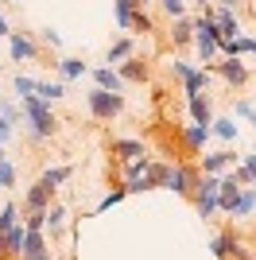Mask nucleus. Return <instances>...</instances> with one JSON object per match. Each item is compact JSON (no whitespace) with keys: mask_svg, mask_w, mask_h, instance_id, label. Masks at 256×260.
Segmentation results:
<instances>
[{"mask_svg":"<svg viewBox=\"0 0 256 260\" xmlns=\"http://www.w3.org/2000/svg\"><path fill=\"white\" fill-rule=\"evenodd\" d=\"M20 113L27 117V132H31V140H51V136H58V124L62 120L54 117V109L47 105V101H39L31 93V98H20Z\"/></svg>","mask_w":256,"mask_h":260,"instance_id":"nucleus-1","label":"nucleus"},{"mask_svg":"<svg viewBox=\"0 0 256 260\" xmlns=\"http://www.w3.org/2000/svg\"><path fill=\"white\" fill-rule=\"evenodd\" d=\"M85 109H89V117H93V120L109 124V120H117L120 113H124V93H113V89L93 86L89 93H85Z\"/></svg>","mask_w":256,"mask_h":260,"instance_id":"nucleus-2","label":"nucleus"},{"mask_svg":"<svg viewBox=\"0 0 256 260\" xmlns=\"http://www.w3.org/2000/svg\"><path fill=\"white\" fill-rule=\"evenodd\" d=\"M190 23H194V39H190V43H194V51H198V62L210 66L213 58H221V54H217V39H221V31H217V23H213L206 12H202V16H194Z\"/></svg>","mask_w":256,"mask_h":260,"instance_id":"nucleus-3","label":"nucleus"},{"mask_svg":"<svg viewBox=\"0 0 256 260\" xmlns=\"http://www.w3.org/2000/svg\"><path fill=\"white\" fill-rule=\"evenodd\" d=\"M210 252H213V260H252L248 249H245V237L237 233V225L217 229L213 241H210Z\"/></svg>","mask_w":256,"mask_h":260,"instance_id":"nucleus-4","label":"nucleus"},{"mask_svg":"<svg viewBox=\"0 0 256 260\" xmlns=\"http://www.w3.org/2000/svg\"><path fill=\"white\" fill-rule=\"evenodd\" d=\"M198 167H194L190 159H175L171 163V171H167V183H163V190H171V194H179V198H190L194 194V183H198Z\"/></svg>","mask_w":256,"mask_h":260,"instance_id":"nucleus-5","label":"nucleus"},{"mask_svg":"<svg viewBox=\"0 0 256 260\" xmlns=\"http://www.w3.org/2000/svg\"><path fill=\"white\" fill-rule=\"evenodd\" d=\"M206 70H210V74H217L229 89H245V86H248V78H252L248 62H241V58H213Z\"/></svg>","mask_w":256,"mask_h":260,"instance_id":"nucleus-6","label":"nucleus"},{"mask_svg":"<svg viewBox=\"0 0 256 260\" xmlns=\"http://www.w3.org/2000/svg\"><path fill=\"white\" fill-rule=\"evenodd\" d=\"M4 43H8V58L12 62H35V58L43 54L39 39H35L31 31H16V27H12V35L4 39Z\"/></svg>","mask_w":256,"mask_h":260,"instance_id":"nucleus-7","label":"nucleus"},{"mask_svg":"<svg viewBox=\"0 0 256 260\" xmlns=\"http://www.w3.org/2000/svg\"><path fill=\"white\" fill-rule=\"evenodd\" d=\"M113 70L120 74V82H124V86H144V82L151 78V66H148V58H140V54L124 58V62H120V66H113Z\"/></svg>","mask_w":256,"mask_h":260,"instance_id":"nucleus-8","label":"nucleus"},{"mask_svg":"<svg viewBox=\"0 0 256 260\" xmlns=\"http://www.w3.org/2000/svg\"><path fill=\"white\" fill-rule=\"evenodd\" d=\"M179 140H182V152L186 155H198V152H206V144H210V124H182L179 128Z\"/></svg>","mask_w":256,"mask_h":260,"instance_id":"nucleus-9","label":"nucleus"},{"mask_svg":"<svg viewBox=\"0 0 256 260\" xmlns=\"http://www.w3.org/2000/svg\"><path fill=\"white\" fill-rule=\"evenodd\" d=\"M20 260H51V241H47V233L27 229V233H23V245H20Z\"/></svg>","mask_w":256,"mask_h":260,"instance_id":"nucleus-10","label":"nucleus"},{"mask_svg":"<svg viewBox=\"0 0 256 260\" xmlns=\"http://www.w3.org/2000/svg\"><path fill=\"white\" fill-rule=\"evenodd\" d=\"M229 167H237V152H206L198 159V171L202 175H225Z\"/></svg>","mask_w":256,"mask_h":260,"instance_id":"nucleus-11","label":"nucleus"},{"mask_svg":"<svg viewBox=\"0 0 256 260\" xmlns=\"http://www.w3.org/2000/svg\"><path fill=\"white\" fill-rule=\"evenodd\" d=\"M54 202V186H47L43 179H35L27 190H23V210H47Z\"/></svg>","mask_w":256,"mask_h":260,"instance_id":"nucleus-12","label":"nucleus"},{"mask_svg":"<svg viewBox=\"0 0 256 260\" xmlns=\"http://www.w3.org/2000/svg\"><path fill=\"white\" fill-rule=\"evenodd\" d=\"M210 70H206V66H190V70H186V74H182V98H190V93H206V89H210Z\"/></svg>","mask_w":256,"mask_h":260,"instance_id":"nucleus-13","label":"nucleus"},{"mask_svg":"<svg viewBox=\"0 0 256 260\" xmlns=\"http://www.w3.org/2000/svg\"><path fill=\"white\" fill-rule=\"evenodd\" d=\"M109 152L117 155L120 163H132L136 155H148V148H144V140H136V136H120V140H113Z\"/></svg>","mask_w":256,"mask_h":260,"instance_id":"nucleus-14","label":"nucleus"},{"mask_svg":"<svg viewBox=\"0 0 256 260\" xmlns=\"http://www.w3.org/2000/svg\"><path fill=\"white\" fill-rule=\"evenodd\" d=\"M256 214V190L252 186H241L233 198V206H229V217H237V221H245V217Z\"/></svg>","mask_w":256,"mask_h":260,"instance_id":"nucleus-15","label":"nucleus"},{"mask_svg":"<svg viewBox=\"0 0 256 260\" xmlns=\"http://www.w3.org/2000/svg\"><path fill=\"white\" fill-rule=\"evenodd\" d=\"M186 113H190L194 124H210L213 120V101L206 98V93H190V98H186Z\"/></svg>","mask_w":256,"mask_h":260,"instance_id":"nucleus-16","label":"nucleus"},{"mask_svg":"<svg viewBox=\"0 0 256 260\" xmlns=\"http://www.w3.org/2000/svg\"><path fill=\"white\" fill-rule=\"evenodd\" d=\"M35 98L39 101H47V105H54V101H62L66 98V82L62 78H39V82H35Z\"/></svg>","mask_w":256,"mask_h":260,"instance_id":"nucleus-17","label":"nucleus"},{"mask_svg":"<svg viewBox=\"0 0 256 260\" xmlns=\"http://www.w3.org/2000/svg\"><path fill=\"white\" fill-rule=\"evenodd\" d=\"M54 70L62 74V82H78V78L89 74V66H85L82 58H74V54H62V58H54Z\"/></svg>","mask_w":256,"mask_h":260,"instance_id":"nucleus-18","label":"nucleus"},{"mask_svg":"<svg viewBox=\"0 0 256 260\" xmlns=\"http://www.w3.org/2000/svg\"><path fill=\"white\" fill-rule=\"evenodd\" d=\"M167 39L175 47H190V39H194V23H190V16H179V20H171V31H167Z\"/></svg>","mask_w":256,"mask_h":260,"instance_id":"nucleus-19","label":"nucleus"},{"mask_svg":"<svg viewBox=\"0 0 256 260\" xmlns=\"http://www.w3.org/2000/svg\"><path fill=\"white\" fill-rule=\"evenodd\" d=\"M89 78H93V86H101V89L124 93V82H120V74L113 70V66H97V70H89Z\"/></svg>","mask_w":256,"mask_h":260,"instance_id":"nucleus-20","label":"nucleus"},{"mask_svg":"<svg viewBox=\"0 0 256 260\" xmlns=\"http://www.w3.org/2000/svg\"><path fill=\"white\" fill-rule=\"evenodd\" d=\"M66 217H70V210H66L62 202H51V206H47V225H43V233L58 237V233L66 229Z\"/></svg>","mask_w":256,"mask_h":260,"instance_id":"nucleus-21","label":"nucleus"},{"mask_svg":"<svg viewBox=\"0 0 256 260\" xmlns=\"http://www.w3.org/2000/svg\"><path fill=\"white\" fill-rule=\"evenodd\" d=\"M210 136H217V140H225V144H237L241 128H237L233 117H213V120H210Z\"/></svg>","mask_w":256,"mask_h":260,"instance_id":"nucleus-22","label":"nucleus"},{"mask_svg":"<svg viewBox=\"0 0 256 260\" xmlns=\"http://www.w3.org/2000/svg\"><path fill=\"white\" fill-rule=\"evenodd\" d=\"M39 179H43L47 186H54V190H58L62 183H70V179H74V163H58V167H47Z\"/></svg>","mask_w":256,"mask_h":260,"instance_id":"nucleus-23","label":"nucleus"},{"mask_svg":"<svg viewBox=\"0 0 256 260\" xmlns=\"http://www.w3.org/2000/svg\"><path fill=\"white\" fill-rule=\"evenodd\" d=\"M132 54H136V39H117V43L105 51V62L109 66H120L124 58H132Z\"/></svg>","mask_w":256,"mask_h":260,"instance_id":"nucleus-24","label":"nucleus"},{"mask_svg":"<svg viewBox=\"0 0 256 260\" xmlns=\"http://www.w3.org/2000/svg\"><path fill=\"white\" fill-rule=\"evenodd\" d=\"M128 31H140V35H151V31H155V20L148 16V8H136V12H132V23H128Z\"/></svg>","mask_w":256,"mask_h":260,"instance_id":"nucleus-25","label":"nucleus"},{"mask_svg":"<svg viewBox=\"0 0 256 260\" xmlns=\"http://www.w3.org/2000/svg\"><path fill=\"white\" fill-rule=\"evenodd\" d=\"M16 183H20V167L4 155V159H0V190H8V186H16Z\"/></svg>","mask_w":256,"mask_h":260,"instance_id":"nucleus-26","label":"nucleus"},{"mask_svg":"<svg viewBox=\"0 0 256 260\" xmlns=\"http://www.w3.org/2000/svg\"><path fill=\"white\" fill-rule=\"evenodd\" d=\"M35 82H39V78H31V74H16V78H12L16 101H20V98H31V93H35Z\"/></svg>","mask_w":256,"mask_h":260,"instance_id":"nucleus-27","label":"nucleus"},{"mask_svg":"<svg viewBox=\"0 0 256 260\" xmlns=\"http://www.w3.org/2000/svg\"><path fill=\"white\" fill-rule=\"evenodd\" d=\"M124 198H128V186H124V183H120V186H117V190H109V194H105V198H101V202H97V214H105V210H113V206H120V202H124Z\"/></svg>","mask_w":256,"mask_h":260,"instance_id":"nucleus-28","label":"nucleus"},{"mask_svg":"<svg viewBox=\"0 0 256 260\" xmlns=\"http://www.w3.org/2000/svg\"><path fill=\"white\" fill-rule=\"evenodd\" d=\"M148 159H151V155H136L132 163H124V183H136L140 175L148 171Z\"/></svg>","mask_w":256,"mask_h":260,"instance_id":"nucleus-29","label":"nucleus"},{"mask_svg":"<svg viewBox=\"0 0 256 260\" xmlns=\"http://www.w3.org/2000/svg\"><path fill=\"white\" fill-rule=\"evenodd\" d=\"M35 39H39V47H51V51H58V47H62V35H58V27H51V23H47V27H39V35H35Z\"/></svg>","mask_w":256,"mask_h":260,"instance_id":"nucleus-30","label":"nucleus"},{"mask_svg":"<svg viewBox=\"0 0 256 260\" xmlns=\"http://www.w3.org/2000/svg\"><path fill=\"white\" fill-rule=\"evenodd\" d=\"M16 221H20V206H16V202H4V206H0V233L12 229Z\"/></svg>","mask_w":256,"mask_h":260,"instance_id":"nucleus-31","label":"nucleus"},{"mask_svg":"<svg viewBox=\"0 0 256 260\" xmlns=\"http://www.w3.org/2000/svg\"><path fill=\"white\" fill-rule=\"evenodd\" d=\"M194 210H198L202 221H210V217L217 214V194H213V198H194Z\"/></svg>","mask_w":256,"mask_h":260,"instance_id":"nucleus-32","label":"nucleus"},{"mask_svg":"<svg viewBox=\"0 0 256 260\" xmlns=\"http://www.w3.org/2000/svg\"><path fill=\"white\" fill-rule=\"evenodd\" d=\"M159 8L167 20H179V16H186V0H159Z\"/></svg>","mask_w":256,"mask_h":260,"instance_id":"nucleus-33","label":"nucleus"},{"mask_svg":"<svg viewBox=\"0 0 256 260\" xmlns=\"http://www.w3.org/2000/svg\"><path fill=\"white\" fill-rule=\"evenodd\" d=\"M43 225H47V210H27V217H23V229H35V233H43Z\"/></svg>","mask_w":256,"mask_h":260,"instance_id":"nucleus-34","label":"nucleus"},{"mask_svg":"<svg viewBox=\"0 0 256 260\" xmlns=\"http://www.w3.org/2000/svg\"><path fill=\"white\" fill-rule=\"evenodd\" d=\"M0 117L8 124H20V101H0Z\"/></svg>","mask_w":256,"mask_h":260,"instance_id":"nucleus-35","label":"nucleus"},{"mask_svg":"<svg viewBox=\"0 0 256 260\" xmlns=\"http://www.w3.org/2000/svg\"><path fill=\"white\" fill-rule=\"evenodd\" d=\"M237 163H241V167H245V171H248V175H256V152H248V155H241V159H237Z\"/></svg>","mask_w":256,"mask_h":260,"instance_id":"nucleus-36","label":"nucleus"},{"mask_svg":"<svg viewBox=\"0 0 256 260\" xmlns=\"http://www.w3.org/2000/svg\"><path fill=\"white\" fill-rule=\"evenodd\" d=\"M213 4H221V8H229V12H241V8H245V0H213Z\"/></svg>","mask_w":256,"mask_h":260,"instance_id":"nucleus-37","label":"nucleus"},{"mask_svg":"<svg viewBox=\"0 0 256 260\" xmlns=\"http://www.w3.org/2000/svg\"><path fill=\"white\" fill-rule=\"evenodd\" d=\"M8 35H12V23L4 20V12H0V39H8Z\"/></svg>","mask_w":256,"mask_h":260,"instance_id":"nucleus-38","label":"nucleus"},{"mask_svg":"<svg viewBox=\"0 0 256 260\" xmlns=\"http://www.w3.org/2000/svg\"><path fill=\"white\" fill-rule=\"evenodd\" d=\"M0 260H12V252H8V245H4V233H0Z\"/></svg>","mask_w":256,"mask_h":260,"instance_id":"nucleus-39","label":"nucleus"},{"mask_svg":"<svg viewBox=\"0 0 256 260\" xmlns=\"http://www.w3.org/2000/svg\"><path fill=\"white\" fill-rule=\"evenodd\" d=\"M245 120H248V124H252V128H256V105H252V109H248V113H245Z\"/></svg>","mask_w":256,"mask_h":260,"instance_id":"nucleus-40","label":"nucleus"},{"mask_svg":"<svg viewBox=\"0 0 256 260\" xmlns=\"http://www.w3.org/2000/svg\"><path fill=\"white\" fill-rule=\"evenodd\" d=\"M0 4H8V8H20V0H0Z\"/></svg>","mask_w":256,"mask_h":260,"instance_id":"nucleus-41","label":"nucleus"},{"mask_svg":"<svg viewBox=\"0 0 256 260\" xmlns=\"http://www.w3.org/2000/svg\"><path fill=\"white\" fill-rule=\"evenodd\" d=\"M194 4H198V8H206V4H213V0H194Z\"/></svg>","mask_w":256,"mask_h":260,"instance_id":"nucleus-42","label":"nucleus"},{"mask_svg":"<svg viewBox=\"0 0 256 260\" xmlns=\"http://www.w3.org/2000/svg\"><path fill=\"white\" fill-rule=\"evenodd\" d=\"M248 186H252V190H256V175H252V183H248Z\"/></svg>","mask_w":256,"mask_h":260,"instance_id":"nucleus-43","label":"nucleus"},{"mask_svg":"<svg viewBox=\"0 0 256 260\" xmlns=\"http://www.w3.org/2000/svg\"><path fill=\"white\" fill-rule=\"evenodd\" d=\"M0 159H4V144H0Z\"/></svg>","mask_w":256,"mask_h":260,"instance_id":"nucleus-44","label":"nucleus"},{"mask_svg":"<svg viewBox=\"0 0 256 260\" xmlns=\"http://www.w3.org/2000/svg\"><path fill=\"white\" fill-rule=\"evenodd\" d=\"M0 206H4V198H0Z\"/></svg>","mask_w":256,"mask_h":260,"instance_id":"nucleus-45","label":"nucleus"},{"mask_svg":"<svg viewBox=\"0 0 256 260\" xmlns=\"http://www.w3.org/2000/svg\"><path fill=\"white\" fill-rule=\"evenodd\" d=\"M51 260H58V256H51Z\"/></svg>","mask_w":256,"mask_h":260,"instance_id":"nucleus-46","label":"nucleus"}]
</instances>
